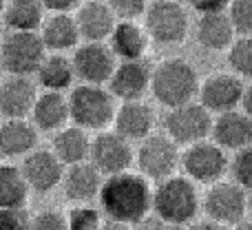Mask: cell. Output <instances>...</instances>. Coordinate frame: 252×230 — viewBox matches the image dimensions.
<instances>
[{
    "label": "cell",
    "instance_id": "cell-34",
    "mask_svg": "<svg viewBox=\"0 0 252 230\" xmlns=\"http://www.w3.org/2000/svg\"><path fill=\"white\" fill-rule=\"evenodd\" d=\"M111 9H113L115 18H122V22H135V18L146 13L148 4L144 0H111Z\"/></svg>",
    "mask_w": 252,
    "mask_h": 230
},
{
    "label": "cell",
    "instance_id": "cell-10",
    "mask_svg": "<svg viewBox=\"0 0 252 230\" xmlns=\"http://www.w3.org/2000/svg\"><path fill=\"white\" fill-rule=\"evenodd\" d=\"M204 208L208 213L210 222H217L221 226L241 224L246 210H248V197H246L244 188L237 186V184L219 182L208 191Z\"/></svg>",
    "mask_w": 252,
    "mask_h": 230
},
{
    "label": "cell",
    "instance_id": "cell-5",
    "mask_svg": "<svg viewBox=\"0 0 252 230\" xmlns=\"http://www.w3.org/2000/svg\"><path fill=\"white\" fill-rule=\"evenodd\" d=\"M47 47L38 31H11L2 40L0 47V62L16 78H29L38 73L42 62L47 60Z\"/></svg>",
    "mask_w": 252,
    "mask_h": 230
},
{
    "label": "cell",
    "instance_id": "cell-16",
    "mask_svg": "<svg viewBox=\"0 0 252 230\" xmlns=\"http://www.w3.org/2000/svg\"><path fill=\"white\" fill-rule=\"evenodd\" d=\"M35 102H38V91L29 78L11 75L0 84V113L7 120H22L33 113Z\"/></svg>",
    "mask_w": 252,
    "mask_h": 230
},
{
    "label": "cell",
    "instance_id": "cell-1",
    "mask_svg": "<svg viewBox=\"0 0 252 230\" xmlns=\"http://www.w3.org/2000/svg\"><path fill=\"white\" fill-rule=\"evenodd\" d=\"M100 204L106 217L120 224H142L153 208V191L142 173L109 177L100 188Z\"/></svg>",
    "mask_w": 252,
    "mask_h": 230
},
{
    "label": "cell",
    "instance_id": "cell-9",
    "mask_svg": "<svg viewBox=\"0 0 252 230\" xmlns=\"http://www.w3.org/2000/svg\"><path fill=\"white\" fill-rule=\"evenodd\" d=\"M182 166L186 175L195 182L201 184H215L228 168L226 153L215 142H197L186 148L182 155Z\"/></svg>",
    "mask_w": 252,
    "mask_h": 230
},
{
    "label": "cell",
    "instance_id": "cell-36",
    "mask_svg": "<svg viewBox=\"0 0 252 230\" xmlns=\"http://www.w3.org/2000/svg\"><path fill=\"white\" fill-rule=\"evenodd\" d=\"M0 230H31V219L22 208H0Z\"/></svg>",
    "mask_w": 252,
    "mask_h": 230
},
{
    "label": "cell",
    "instance_id": "cell-30",
    "mask_svg": "<svg viewBox=\"0 0 252 230\" xmlns=\"http://www.w3.org/2000/svg\"><path fill=\"white\" fill-rule=\"evenodd\" d=\"M228 62L241 75L252 80V38H239L228 51Z\"/></svg>",
    "mask_w": 252,
    "mask_h": 230
},
{
    "label": "cell",
    "instance_id": "cell-4",
    "mask_svg": "<svg viewBox=\"0 0 252 230\" xmlns=\"http://www.w3.org/2000/svg\"><path fill=\"white\" fill-rule=\"evenodd\" d=\"M115 100L111 91L95 84H80L69 96V117L82 131H102L115 120Z\"/></svg>",
    "mask_w": 252,
    "mask_h": 230
},
{
    "label": "cell",
    "instance_id": "cell-31",
    "mask_svg": "<svg viewBox=\"0 0 252 230\" xmlns=\"http://www.w3.org/2000/svg\"><path fill=\"white\" fill-rule=\"evenodd\" d=\"M228 18L235 27V33L252 38V0H232L228 4Z\"/></svg>",
    "mask_w": 252,
    "mask_h": 230
},
{
    "label": "cell",
    "instance_id": "cell-39",
    "mask_svg": "<svg viewBox=\"0 0 252 230\" xmlns=\"http://www.w3.org/2000/svg\"><path fill=\"white\" fill-rule=\"evenodd\" d=\"M73 7H75V2H71V0H64V2H53V0H47V2H44V9H53L56 13H66V11H71Z\"/></svg>",
    "mask_w": 252,
    "mask_h": 230
},
{
    "label": "cell",
    "instance_id": "cell-38",
    "mask_svg": "<svg viewBox=\"0 0 252 230\" xmlns=\"http://www.w3.org/2000/svg\"><path fill=\"white\" fill-rule=\"evenodd\" d=\"M137 230H186L184 226H177V224H166L161 219H144L142 224H137Z\"/></svg>",
    "mask_w": 252,
    "mask_h": 230
},
{
    "label": "cell",
    "instance_id": "cell-42",
    "mask_svg": "<svg viewBox=\"0 0 252 230\" xmlns=\"http://www.w3.org/2000/svg\"><path fill=\"white\" fill-rule=\"evenodd\" d=\"M100 230H128V226L120 224V222H113V219H106V222H102Z\"/></svg>",
    "mask_w": 252,
    "mask_h": 230
},
{
    "label": "cell",
    "instance_id": "cell-15",
    "mask_svg": "<svg viewBox=\"0 0 252 230\" xmlns=\"http://www.w3.org/2000/svg\"><path fill=\"white\" fill-rule=\"evenodd\" d=\"M153 71L144 60L137 62H122L115 66V73L109 80L111 96L124 102H139V98L151 87Z\"/></svg>",
    "mask_w": 252,
    "mask_h": 230
},
{
    "label": "cell",
    "instance_id": "cell-12",
    "mask_svg": "<svg viewBox=\"0 0 252 230\" xmlns=\"http://www.w3.org/2000/svg\"><path fill=\"white\" fill-rule=\"evenodd\" d=\"M71 65H73L75 75L84 80V84H95V87L109 82L118 66L111 47H104L102 42H87L78 47Z\"/></svg>",
    "mask_w": 252,
    "mask_h": 230
},
{
    "label": "cell",
    "instance_id": "cell-22",
    "mask_svg": "<svg viewBox=\"0 0 252 230\" xmlns=\"http://www.w3.org/2000/svg\"><path fill=\"white\" fill-rule=\"evenodd\" d=\"M44 47L51 51H66V49L75 47L80 40V29L75 16L71 13H53L51 18H47L40 31Z\"/></svg>",
    "mask_w": 252,
    "mask_h": 230
},
{
    "label": "cell",
    "instance_id": "cell-7",
    "mask_svg": "<svg viewBox=\"0 0 252 230\" xmlns=\"http://www.w3.org/2000/svg\"><path fill=\"white\" fill-rule=\"evenodd\" d=\"M213 115L206 111L199 102H190V104L170 109L166 115V131L168 137L175 144H184V146H192L197 142H204L206 135L213 133Z\"/></svg>",
    "mask_w": 252,
    "mask_h": 230
},
{
    "label": "cell",
    "instance_id": "cell-40",
    "mask_svg": "<svg viewBox=\"0 0 252 230\" xmlns=\"http://www.w3.org/2000/svg\"><path fill=\"white\" fill-rule=\"evenodd\" d=\"M241 106H244V113L252 117V84L244 89V98H241Z\"/></svg>",
    "mask_w": 252,
    "mask_h": 230
},
{
    "label": "cell",
    "instance_id": "cell-35",
    "mask_svg": "<svg viewBox=\"0 0 252 230\" xmlns=\"http://www.w3.org/2000/svg\"><path fill=\"white\" fill-rule=\"evenodd\" d=\"M31 230H69V222L56 210H44L31 219Z\"/></svg>",
    "mask_w": 252,
    "mask_h": 230
},
{
    "label": "cell",
    "instance_id": "cell-24",
    "mask_svg": "<svg viewBox=\"0 0 252 230\" xmlns=\"http://www.w3.org/2000/svg\"><path fill=\"white\" fill-rule=\"evenodd\" d=\"M38 144L35 129L25 120H7L0 124V153L4 157H18L33 153Z\"/></svg>",
    "mask_w": 252,
    "mask_h": 230
},
{
    "label": "cell",
    "instance_id": "cell-14",
    "mask_svg": "<svg viewBox=\"0 0 252 230\" xmlns=\"http://www.w3.org/2000/svg\"><path fill=\"white\" fill-rule=\"evenodd\" d=\"M22 175H25L29 188L38 193H49L62 184L64 179V164L56 157L53 151H33L22 162Z\"/></svg>",
    "mask_w": 252,
    "mask_h": 230
},
{
    "label": "cell",
    "instance_id": "cell-2",
    "mask_svg": "<svg viewBox=\"0 0 252 230\" xmlns=\"http://www.w3.org/2000/svg\"><path fill=\"white\" fill-rule=\"evenodd\" d=\"M199 87L197 71L182 58H168L159 62L151 78L153 96L170 109L190 104L192 98L199 96Z\"/></svg>",
    "mask_w": 252,
    "mask_h": 230
},
{
    "label": "cell",
    "instance_id": "cell-11",
    "mask_svg": "<svg viewBox=\"0 0 252 230\" xmlns=\"http://www.w3.org/2000/svg\"><path fill=\"white\" fill-rule=\"evenodd\" d=\"M91 164L106 177L128 173V166L133 164L130 142L118 133H100L91 142Z\"/></svg>",
    "mask_w": 252,
    "mask_h": 230
},
{
    "label": "cell",
    "instance_id": "cell-3",
    "mask_svg": "<svg viewBox=\"0 0 252 230\" xmlns=\"http://www.w3.org/2000/svg\"><path fill=\"white\" fill-rule=\"evenodd\" d=\"M197 208H199L197 188L188 177L173 175L166 182H159V186L153 191V210L157 219L166 224L184 226L197 215Z\"/></svg>",
    "mask_w": 252,
    "mask_h": 230
},
{
    "label": "cell",
    "instance_id": "cell-33",
    "mask_svg": "<svg viewBox=\"0 0 252 230\" xmlns=\"http://www.w3.org/2000/svg\"><path fill=\"white\" fill-rule=\"evenodd\" d=\"M230 170H232V177H235L237 186L252 188V146L235 153Z\"/></svg>",
    "mask_w": 252,
    "mask_h": 230
},
{
    "label": "cell",
    "instance_id": "cell-37",
    "mask_svg": "<svg viewBox=\"0 0 252 230\" xmlns=\"http://www.w3.org/2000/svg\"><path fill=\"white\" fill-rule=\"evenodd\" d=\"M228 4L230 2H221V0H217V2H192V7L197 9V11L201 13V16H208V13H223L228 11Z\"/></svg>",
    "mask_w": 252,
    "mask_h": 230
},
{
    "label": "cell",
    "instance_id": "cell-43",
    "mask_svg": "<svg viewBox=\"0 0 252 230\" xmlns=\"http://www.w3.org/2000/svg\"><path fill=\"white\" fill-rule=\"evenodd\" d=\"M235 230H252V222H241V224H237Z\"/></svg>",
    "mask_w": 252,
    "mask_h": 230
},
{
    "label": "cell",
    "instance_id": "cell-8",
    "mask_svg": "<svg viewBox=\"0 0 252 230\" xmlns=\"http://www.w3.org/2000/svg\"><path fill=\"white\" fill-rule=\"evenodd\" d=\"M179 162V148L168 135H151L137 151V166L142 175L155 182H166L173 177Z\"/></svg>",
    "mask_w": 252,
    "mask_h": 230
},
{
    "label": "cell",
    "instance_id": "cell-20",
    "mask_svg": "<svg viewBox=\"0 0 252 230\" xmlns=\"http://www.w3.org/2000/svg\"><path fill=\"white\" fill-rule=\"evenodd\" d=\"M64 193L71 201H91L95 195H100L102 188V175L91 162L69 166L64 170Z\"/></svg>",
    "mask_w": 252,
    "mask_h": 230
},
{
    "label": "cell",
    "instance_id": "cell-13",
    "mask_svg": "<svg viewBox=\"0 0 252 230\" xmlns=\"http://www.w3.org/2000/svg\"><path fill=\"white\" fill-rule=\"evenodd\" d=\"M244 84L237 75L217 73L210 75L204 84L199 87V104L210 113H230L237 111L244 98Z\"/></svg>",
    "mask_w": 252,
    "mask_h": 230
},
{
    "label": "cell",
    "instance_id": "cell-26",
    "mask_svg": "<svg viewBox=\"0 0 252 230\" xmlns=\"http://www.w3.org/2000/svg\"><path fill=\"white\" fill-rule=\"evenodd\" d=\"M33 122L38 129L42 131H56L62 129L69 117V100L62 93L44 91L42 96H38V102L33 106Z\"/></svg>",
    "mask_w": 252,
    "mask_h": 230
},
{
    "label": "cell",
    "instance_id": "cell-28",
    "mask_svg": "<svg viewBox=\"0 0 252 230\" xmlns=\"http://www.w3.org/2000/svg\"><path fill=\"white\" fill-rule=\"evenodd\" d=\"M29 195V184L20 168L0 164V208H22Z\"/></svg>",
    "mask_w": 252,
    "mask_h": 230
},
{
    "label": "cell",
    "instance_id": "cell-29",
    "mask_svg": "<svg viewBox=\"0 0 252 230\" xmlns=\"http://www.w3.org/2000/svg\"><path fill=\"white\" fill-rule=\"evenodd\" d=\"M73 78H75L73 65H71V60H66L64 56H60V53L49 56L47 60L42 62V66L38 69L40 84H42L47 91H53V93H62L64 89H69Z\"/></svg>",
    "mask_w": 252,
    "mask_h": 230
},
{
    "label": "cell",
    "instance_id": "cell-6",
    "mask_svg": "<svg viewBox=\"0 0 252 230\" xmlns=\"http://www.w3.org/2000/svg\"><path fill=\"white\" fill-rule=\"evenodd\" d=\"M146 33L161 44L182 42L188 33V13L175 0H155L146 9Z\"/></svg>",
    "mask_w": 252,
    "mask_h": 230
},
{
    "label": "cell",
    "instance_id": "cell-21",
    "mask_svg": "<svg viewBox=\"0 0 252 230\" xmlns=\"http://www.w3.org/2000/svg\"><path fill=\"white\" fill-rule=\"evenodd\" d=\"M111 51L113 56L122 58V62H137L144 58L148 44L146 29L137 25V22H122L115 25L113 33H111Z\"/></svg>",
    "mask_w": 252,
    "mask_h": 230
},
{
    "label": "cell",
    "instance_id": "cell-45",
    "mask_svg": "<svg viewBox=\"0 0 252 230\" xmlns=\"http://www.w3.org/2000/svg\"><path fill=\"white\" fill-rule=\"evenodd\" d=\"M4 11V2H0V13H2Z\"/></svg>",
    "mask_w": 252,
    "mask_h": 230
},
{
    "label": "cell",
    "instance_id": "cell-32",
    "mask_svg": "<svg viewBox=\"0 0 252 230\" xmlns=\"http://www.w3.org/2000/svg\"><path fill=\"white\" fill-rule=\"evenodd\" d=\"M66 222H69V230H100L102 226L100 210L91 208V206L71 208L69 215H66Z\"/></svg>",
    "mask_w": 252,
    "mask_h": 230
},
{
    "label": "cell",
    "instance_id": "cell-17",
    "mask_svg": "<svg viewBox=\"0 0 252 230\" xmlns=\"http://www.w3.org/2000/svg\"><path fill=\"white\" fill-rule=\"evenodd\" d=\"M75 22H78L80 35L87 38L89 42H102V40L111 38L115 25H118L111 4L100 2V0H89V2L78 4Z\"/></svg>",
    "mask_w": 252,
    "mask_h": 230
},
{
    "label": "cell",
    "instance_id": "cell-18",
    "mask_svg": "<svg viewBox=\"0 0 252 230\" xmlns=\"http://www.w3.org/2000/svg\"><path fill=\"white\" fill-rule=\"evenodd\" d=\"M213 137L215 144L221 148L244 151V148L252 146V117L241 111L217 115L213 124Z\"/></svg>",
    "mask_w": 252,
    "mask_h": 230
},
{
    "label": "cell",
    "instance_id": "cell-41",
    "mask_svg": "<svg viewBox=\"0 0 252 230\" xmlns=\"http://www.w3.org/2000/svg\"><path fill=\"white\" fill-rule=\"evenodd\" d=\"M188 230H228L226 226H221V224H217V222H197V224H192Z\"/></svg>",
    "mask_w": 252,
    "mask_h": 230
},
{
    "label": "cell",
    "instance_id": "cell-44",
    "mask_svg": "<svg viewBox=\"0 0 252 230\" xmlns=\"http://www.w3.org/2000/svg\"><path fill=\"white\" fill-rule=\"evenodd\" d=\"M248 213H250V217H252V193H250V197H248Z\"/></svg>",
    "mask_w": 252,
    "mask_h": 230
},
{
    "label": "cell",
    "instance_id": "cell-23",
    "mask_svg": "<svg viewBox=\"0 0 252 230\" xmlns=\"http://www.w3.org/2000/svg\"><path fill=\"white\" fill-rule=\"evenodd\" d=\"M235 27H232L228 11L199 16L197 20V42L210 51H219L223 47H232Z\"/></svg>",
    "mask_w": 252,
    "mask_h": 230
},
{
    "label": "cell",
    "instance_id": "cell-19",
    "mask_svg": "<svg viewBox=\"0 0 252 230\" xmlns=\"http://www.w3.org/2000/svg\"><path fill=\"white\" fill-rule=\"evenodd\" d=\"M115 133L124 139H146L153 131V111L144 102H124L115 113Z\"/></svg>",
    "mask_w": 252,
    "mask_h": 230
},
{
    "label": "cell",
    "instance_id": "cell-27",
    "mask_svg": "<svg viewBox=\"0 0 252 230\" xmlns=\"http://www.w3.org/2000/svg\"><path fill=\"white\" fill-rule=\"evenodd\" d=\"M4 22L11 31H35L44 25V2L38 0H11L4 4Z\"/></svg>",
    "mask_w": 252,
    "mask_h": 230
},
{
    "label": "cell",
    "instance_id": "cell-25",
    "mask_svg": "<svg viewBox=\"0 0 252 230\" xmlns=\"http://www.w3.org/2000/svg\"><path fill=\"white\" fill-rule=\"evenodd\" d=\"M53 153L66 166L82 164L87 162V157H91V139H89L87 131L78 129V126L62 129L53 137Z\"/></svg>",
    "mask_w": 252,
    "mask_h": 230
}]
</instances>
